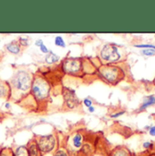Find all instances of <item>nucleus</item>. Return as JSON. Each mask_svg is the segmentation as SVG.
Masks as SVG:
<instances>
[{"instance_id":"1","label":"nucleus","mask_w":155,"mask_h":156,"mask_svg":"<svg viewBox=\"0 0 155 156\" xmlns=\"http://www.w3.org/2000/svg\"><path fill=\"white\" fill-rule=\"evenodd\" d=\"M34 76L26 68L17 69L12 76L9 81L10 98L14 100L23 99L30 93Z\"/></svg>"},{"instance_id":"2","label":"nucleus","mask_w":155,"mask_h":156,"mask_svg":"<svg viewBox=\"0 0 155 156\" xmlns=\"http://www.w3.org/2000/svg\"><path fill=\"white\" fill-rule=\"evenodd\" d=\"M51 84L47 79L41 75H35L29 94L34 98L36 103L46 102L50 96Z\"/></svg>"},{"instance_id":"3","label":"nucleus","mask_w":155,"mask_h":156,"mask_svg":"<svg viewBox=\"0 0 155 156\" xmlns=\"http://www.w3.org/2000/svg\"><path fill=\"white\" fill-rule=\"evenodd\" d=\"M97 75L102 80L112 85H115L125 78V72L116 64H102L97 68Z\"/></svg>"},{"instance_id":"4","label":"nucleus","mask_w":155,"mask_h":156,"mask_svg":"<svg viewBox=\"0 0 155 156\" xmlns=\"http://www.w3.org/2000/svg\"><path fill=\"white\" fill-rule=\"evenodd\" d=\"M122 54L120 47L115 44H105L99 52V58L104 65L116 64L122 60Z\"/></svg>"},{"instance_id":"5","label":"nucleus","mask_w":155,"mask_h":156,"mask_svg":"<svg viewBox=\"0 0 155 156\" xmlns=\"http://www.w3.org/2000/svg\"><path fill=\"white\" fill-rule=\"evenodd\" d=\"M83 58L66 57L61 62V70L65 75L72 76H80L83 73Z\"/></svg>"},{"instance_id":"6","label":"nucleus","mask_w":155,"mask_h":156,"mask_svg":"<svg viewBox=\"0 0 155 156\" xmlns=\"http://www.w3.org/2000/svg\"><path fill=\"white\" fill-rule=\"evenodd\" d=\"M37 142L39 150L43 156L51 153H54L57 148V137L55 133L45 134V135H37L34 138Z\"/></svg>"},{"instance_id":"7","label":"nucleus","mask_w":155,"mask_h":156,"mask_svg":"<svg viewBox=\"0 0 155 156\" xmlns=\"http://www.w3.org/2000/svg\"><path fill=\"white\" fill-rule=\"evenodd\" d=\"M86 137L84 133H83L82 131L75 132L68 139L67 144L65 146L66 150L68 151L69 156H77L78 153L82 149Z\"/></svg>"},{"instance_id":"8","label":"nucleus","mask_w":155,"mask_h":156,"mask_svg":"<svg viewBox=\"0 0 155 156\" xmlns=\"http://www.w3.org/2000/svg\"><path fill=\"white\" fill-rule=\"evenodd\" d=\"M62 94L64 97L65 106L69 110L76 109L80 106L81 102L76 95V93L74 89L70 87H63L62 88Z\"/></svg>"},{"instance_id":"9","label":"nucleus","mask_w":155,"mask_h":156,"mask_svg":"<svg viewBox=\"0 0 155 156\" xmlns=\"http://www.w3.org/2000/svg\"><path fill=\"white\" fill-rule=\"evenodd\" d=\"M107 156H133L130 149L124 145H118L110 150Z\"/></svg>"},{"instance_id":"10","label":"nucleus","mask_w":155,"mask_h":156,"mask_svg":"<svg viewBox=\"0 0 155 156\" xmlns=\"http://www.w3.org/2000/svg\"><path fill=\"white\" fill-rule=\"evenodd\" d=\"M5 48L8 53L12 54V55H20L22 50H23V48L21 47V45H20V44L18 43L17 40H13L10 43L6 44L5 45Z\"/></svg>"},{"instance_id":"11","label":"nucleus","mask_w":155,"mask_h":156,"mask_svg":"<svg viewBox=\"0 0 155 156\" xmlns=\"http://www.w3.org/2000/svg\"><path fill=\"white\" fill-rule=\"evenodd\" d=\"M155 105V94H151V95H147L143 98L140 107L138 108V112H143L145 111L147 108L153 106Z\"/></svg>"},{"instance_id":"12","label":"nucleus","mask_w":155,"mask_h":156,"mask_svg":"<svg viewBox=\"0 0 155 156\" xmlns=\"http://www.w3.org/2000/svg\"><path fill=\"white\" fill-rule=\"evenodd\" d=\"M26 148H27V152H28V155L29 156H43V154H41V152L39 150L37 144V142L34 138L31 139L27 143Z\"/></svg>"},{"instance_id":"13","label":"nucleus","mask_w":155,"mask_h":156,"mask_svg":"<svg viewBox=\"0 0 155 156\" xmlns=\"http://www.w3.org/2000/svg\"><path fill=\"white\" fill-rule=\"evenodd\" d=\"M0 98L10 99V87L9 83L0 79Z\"/></svg>"},{"instance_id":"14","label":"nucleus","mask_w":155,"mask_h":156,"mask_svg":"<svg viewBox=\"0 0 155 156\" xmlns=\"http://www.w3.org/2000/svg\"><path fill=\"white\" fill-rule=\"evenodd\" d=\"M60 61V56L56 54H55L52 51H49V53L45 55L44 62L47 65H55Z\"/></svg>"},{"instance_id":"15","label":"nucleus","mask_w":155,"mask_h":156,"mask_svg":"<svg viewBox=\"0 0 155 156\" xmlns=\"http://www.w3.org/2000/svg\"><path fill=\"white\" fill-rule=\"evenodd\" d=\"M14 154L15 156H29L26 145H19L16 147L14 150Z\"/></svg>"},{"instance_id":"16","label":"nucleus","mask_w":155,"mask_h":156,"mask_svg":"<svg viewBox=\"0 0 155 156\" xmlns=\"http://www.w3.org/2000/svg\"><path fill=\"white\" fill-rule=\"evenodd\" d=\"M17 41L20 44L22 48H26V47L29 46L30 44H31V39L27 37H19Z\"/></svg>"},{"instance_id":"17","label":"nucleus","mask_w":155,"mask_h":156,"mask_svg":"<svg viewBox=\"0 0 155 156\" xmlns=\"http://www.w3.org/2000/svg\"><path fill=\"white\" fill-rule=\"evenodd\" d=\"M0 156H15L14 149L11 147H2L0 149Z\"/></svg>"},{"instance_id":"18","label":"nucleus","mask_w":155,"mask_h":156,"mask_svg":"<svg viewBox=\"0 0 155 156\" xmlns=\"http://www.w3.org/2000/svg\"><path fill=\"white\" fill-rule=\"evenodd\" d=\"M53 156H69L68 151L66 150L65 147H58L55 152Z\"/></svg>"},{"instance_id":"19","label":"nucleus","mask_w":155,"mask_h":156,"mask_svg":"<svg viewBox=\"0 0 155 156\" xmlns=\"http://www.w3.org/2000/svg\"><path fill=\"white\" fill-rule=\"evenodd\" d=\"M55 44L56 46H59V47H62V48L66 47L65 42V40L61 36H57V37H55Z\"/></svg>"},{"instance_id":"20","label":"nucleus","mask_w":155,"mask_h":156,"mask_svg":"<svg viewBox=\"0 0 155 156\" xmlns=\"http://www.w3.org/2000/svg\"><path fill=\"white\" fill-rule=\"evenodd\" d=\"M134 46L137 48H141V49H154L155 50V44H134Z\"/></svg>"},{"instance_id":"21","label":"nucleus","mask_w":155,"mask_h":156,"mask_svg":"<svg viewBox=\"0 0 155 156\" xmlns=\"http://www.w3.org/2000/svg\"><path fill=\"white\" fill-rule=\"evenodd\" d=\"M141 54L144 56H154L155 50L154 49H142Z\"/></svg>"},{"instance_id":"22","label":"nucleus","mask_w":155,"mask_h":156,"mask_svg":"<svg viewBox=\"0 0 155 156\" xmlns=\"http://www.w3.org/2000/svg\"><path fill=\"white\" fill-rule=\"evenodd\" d=\"M153 146H154V144L153 142H151V141H146V142H144L143 144V147L145 150H148V151L149 150H152L153 148Z\"/></svg>"},{"instance_id":"23","label":"nucleus","mask_w":155,"mask_h":156,"mask_svg":"<svg viewBox=\"0 0 155 156\" xmlns=\"http://www.w3.org/2000/svg\"><path fill=\"white\" fill-rule=\"evenodd\" d=\"M83 105H84L85 107H87V108H89V107H91V106H93V100H92L91 98H89V97L84 98V99H83Z\"/></svg>"},{"instance_id":"24","label":"nucleus","mask_w":155,"mask_h":156,"mask_svg":"<svg viewBox=\"0 0 155 156\" xmlns=\"http://www.w3.org/2000/svg\"><path fill=\"white\" fill-rule=\"evenodd\" d=\"M125 113H126L125 111H118V112H116V113L112 114L110 116H111V118H117V117H120V116H122V115H123Z\"/></svg>"},{"instance_id":"25","label":"nucleus","mask_w":155,"mask_h":156,"mask_svg":"<svg viewBox=\"0 0 155 156\" xmlns=\"http://www.w3.org/2000/svg\"><path fill=\"white\" fill-rule=\"evenodd\" d=\"M39 49H40V51L43 53V54H48L49 53V50H48V48H47V46L44 44H43L40 47H39Z\"/></svg>"},{"instance_id":"26","label":"nucleus","mask_w":155,"mask_h":156,"mask_svg":"<svg viewBox=\"0 0 155 156\" xmlns=\"http://www.w3.org/2000/svg\"><path fill=\"white\" fill-rule=\"evenodd\" d=\"M148 133L151 136L153 137H155V125H153V126H150L149 130H148Z\"/></svg>"},{"instance_id":"27","label":"nucleus","mask_w":155,"mask_h":156,"mask_svg":"<svg viewBox=\"0 0 155 156\" xmlns=\"http://www.w3.org/2000/svg\"><path fill=\"white\" fill-rule=\"evenodd\" d=\"M43 44H44V41H43L42 39H37V40L36 41V45H37V47H40Z\"/></svg>"},{"instance_id":"28","label":"nucleus","mask_w":155,"mask_h":156,"mask_svg":"<svg viewBox=\"0 0 155 156\" xmlns=\"http://www.w3.org/2000/svg\"><path fill=\"white\" fill-rule=\"evenodd\" d=\"M5 109H7V110H9V109L11 108V105H10V102H6V103L5 104Z\"/></svg>"},{"instance_id":"29","label":"nucleus","mask_w":155,"mask_h":156,"mask_svg":"<svg viewBox=\"0 0 155 156\" xmlns=\"http://www.w3.org/2000/svg\"><path fill=\"white\" fill-rule=\"evenodd\" d=\"M94 111H95V107H94L93 105L88 108V112H89V113H93Z\"/></svg>"},{"instance_id":"30","label":"nucleus","mask_w":155,"mask_h":156,"mask_svg":"<svg viewBox=\"0 0 155 156\" xmlns=\"http://www.w3.org/2000/svg\"><path fill=\"white\" fill-rule=\"evenodd\" d=\"M93 156H107V154L104 155V154H95Z\"/></svg>"},{"instance_id":"31","label":"nucleus","mask_w":155,"mask_h":156,"mask_svg":"<svg viewBox=\"0 0 155 156\" xmlns=\"http://www.w3.org/2000/svg\"><path fill=\"white\" fill-rule=\"evenodd\" d=\"M148 156H155V153H153V154H149Z\"/></svg>"},{"instance_id":"32","label":"nucleus","mask_w":155,"mask_h":156,"mask_svg":"<svg viewBox=\"0 0 155 156\" xmlns=\"http://www.w3.org/2000/svg\"><path fill=\"white\" fill-rule=\"evenodd\" d=\"M1 59H2V55H0V61H1Z\"/></svg>"},{"instance_id":"33","label":"nucleus","mask_w":155,"mask_h":156,"mask_svg":"<svg viewBox=\"0 0 155 156\" xmlns=\"http://www.w3.org/2000/svg\"><path fill=\"white\" fill-rule=\"evenodd\" d=\"M153 83H155V77H154V79H153Z\"/></svg>"},{"instance_id":"34","label":"nucleus","mask_w":155,"mask_h":156,"mask_svg":"<svg viewBox=\"0 0 155 156\" xmlns=\"http://www.w3.org/2000/svg\"><path fill=\"white\" fill-rule=\"evenodd\" d=\"M0 43H1V40H0Z\"/></svg>"},{"instance_id":"35","label":"nucleus","mask_w":155,"mask_h":156,"mask_svg":"<svg viewBox=\"0 0 155 156\" xmlns=\"http://www.w3.org/2000/svg\"><path fill=\"white\" fill-rule=\"evenodd\" d=\"M0 149H1V147H0Z\"/></svg>"}]
</instances>
